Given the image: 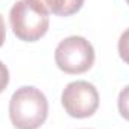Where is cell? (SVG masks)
<instances>
[{"label": "cell", "mask_w": 129, "mask_h": 129, "mask_svg": "<svg viewBox=\"0 0 129 129\" xmlns=\"http://www.w3.org/2000/svg\"><path fill=\"white\" fill-rule=\"evenodd\" d=\"M9 117L17 129H39L48 117V101L39 89L23 86L11 96Z\"/></svg>", "instance_id": "obj_1"}, {"label": "cell", "mask_w": 129, "mask_h": 129, "mask_svg": "<svg viewBox=\"0 0 129 129\" xmlns=\"http://www.w3.org/2000/svg\"><path fill=\"white\" fill-rule=\"evenodd\" d=\"M117 50H119L120 59L126 64H129V29H126L125 32L120 35L119 44H117Z\"/></svg>", "instance_id": "obj_7"}, {"label": "cell", "mask_w": 129, "mask_h": 129, "mask_svg": "<svg viewBox=\"0 0 129 129\" xmlns=\"http://www.w3.org/2000/svg\"><path fill=\"white\" fill-rule=\"evenodd\" d=\"M62 105L74 119H87L96 113L99 107V93L89 81H72L62 92Z\"/></svg>", "instance_id": "obj_4"}, {"label": "cell", "mask_w": 129, "mask_h": 129, "mask_svg": "<svg viewBox=\"0 0 129 129\" xmlns=\"http://www.w3.org/2000/svg\"><path fill=\"white\" fill-rule=\"evenodd\" d=\"M33 2L41 5L48 14L59 15V17L74 15L84 5V0H33Z\"/></svg>", "instance_id": "obj_5"}, {"label": "cell", "mask_w": 129, "mask_h": 129, "mask_svg": "<svg viewBox=\"0 0 129 129\" xmlns=\"http://www.w3.org/2000/svg\"><path fill=\"white\" fill-rule=\"evenodd\" d=\"M8 84H9V71L6 64L0 62V93L8 87Z\"/></svg>", "instance_id": "obj_8"}, {"label": "cell", "mask_w": 129, "mask_h": 129, "mask_svg": "<svg viewBox=\"0 0 129 129\" xmlns=\"http://www.w3.org/2000/svg\"><path fill=\"white\" fill-rule=\"evenodd\" d=\"M54 60L64 74H84L95 63V50L86 38L69 36L56 47Z\"/></svg>", "instance_id": "obj_3"}, {"label": "cell", "mask_w": 129, "mask_h": 129, "mask_svg": "<svg viewBox=\"0 0 129 129\" xmlns=\"http://www.w3.org/2000/svg\"><path fill=\"white\" fill-rule=\"evenodd\" d=\"M126 3H128V5H129V0H126Z\"/></svg>", "instance_id": "obj_10"}, {"label": "cell", "mask_w": 129, "mask_h": 129, "mask_svg": "<svg viewBox=\"0 0 129 129\" xmlns=\"http://www.w3.org/2000/svg\"><path fill=\"white\" fill-rule=\"evenodd\" d=\"M50 14L33 0H18L9 11L14 35L24 42L39 41L50 27Z\"/></svg>", "instance_id": "obj_2"}, {"label": "cell", "mask_w": 129, "mask_h": 129, "mask_svg": "<svg viewBox=\"0 0 129 129\" xmlns=\"http://www.w3.org/2000/svg\"><path fill=\"white\" fill-rule=\"evenodd\" d=\"M5 38H6V27H5V21L0 15V47L5 44Z\"/></svg>", "instance_id": "obj_9"}, {"label": "cell", "mask_w": 129, "mask_h": 129, "mask_svg": "<svg viewBox=\"0 0 129 129\" xmlns=\"http://www.w3.org/2000/svg\"><path fill=\"white\" fill-rule=\"evenodd\" d=\"M117 107H119L120 116L129 122V86L120 90L119 99H117Z\"/></svg>", "instance_id": "obj_6"}]
</instances>
